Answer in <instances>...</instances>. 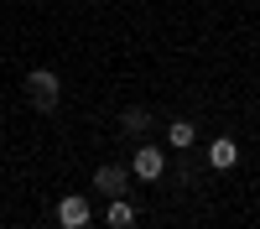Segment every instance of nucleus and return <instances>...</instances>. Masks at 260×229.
Here are the masks:
<instances>
[{
    "instance_id": "obj_1",
    "label": "nucleus",
    "mask_w": 260,
    "mask_h": 229,
    "mask_svg": "<svg viewBox=\"0 0 260 229\" xmlns=\"http://www.w3.org/2000/svg\"><path fill=\"white\" fill-rule=\"evenodd\" d=\"M26 99L37 104L42 115H47V110H57V99H62L57 73H52V68H31V73H26Z\"/></svg>"
},
{
    "instance_id": "obj_2",
    "label": "nucleus",
    "mask_w": 260,
    "mask_h": 229,
    "mask_svg": "<svg viewBox=\"0 0 260 229\" xmlns=\"http://www.w3.org/2000/svg\"><path fill=\"white\" fill-rule=\"evenodd\" d=\"M130 177H136V182H161L167 177V151H161V146H136Z\"/></svg>"
},
{
    "instance_id": "obj_3",
    "label": "nucleus",
    "mask_w": 260,
    "mask_h": 229,
    "mask_svg": "<svg viewBox=\"0 0 260 229\" xmlns=\"http://www.w3.org/2000/svg\"><path fill=\"white\" fill-rule=\"evenodd\" d=\"M94 224V208L83 193H68V198H57V229H89Z\"/></svg>"
},
{
    "instance_id": "obj_4",
    "label": "nucleus",
    "mask_w": 260,
    "mask_h": 229,
    "mask_svg": "<svg viewBox=\"0 0 260 229\" xmlns=\"http://www.w3.org/2000/svg\"><path fill=\"white\" fill-rule=\"evenodd\" d=\"M94 187L104 198H125V187H130V167H120V161H104L99 172H94Z\"/></svg>"
},
{
    "instance_id": "obj_5",
    "label": "nucleus",
    "mask_w": 260,
    "mask_h": 229,
    "mask_svg": "<svg viewBox=\"0 0 260 229\" xmlns=\"http://www.w3.org/2000/svg\"><path fill=\"white\" fill-rule=\"evenodd\" d=\"M234 161H240V141H234V136H213L208 141V167H213V172H229Z\"/></svg>"
},
{
    "instance_id": "obj_6",
    "label": "nucleus",
    "mask_w": 260,
    "mask_h": 229,
    "mask_svg": "<svg viewBox=\"0 0 260 229\" xmlns=\"http://www.w3.org/2000/svg\"><path fill=\"white\" fill-rule=\"evenodd\" d=\"M104 229H136V203H130V198H110V208H104Z\"/></svg>"
},
{
    "instance_id": "obj_7",
    "label": "nucleus",
    "mask_w": 260,
    "mask_h": 229,
    "mask_svg": "<svg viewBox=\"0 0 260 229\" xmlns=\"http://www.w3.org/2000/svg\"><path fill=\"white\" fill-rule=\"evenodd\" d=\"M192 141H198V125H192V120H172L167 125V146H172V151H187Z\"/></svg>"
},
{
    "instance_id": "obj_8",
    "label": "nucleus",
    "mask_w": 260,
    "mask_h": 229,
    "mask_svg": "<svg viewBox=\"0 0 260 229\" xmlns=\"http://www.w3.org/2000/svg\"><path fill=\"white\" fill-rule=\"evenodd\" d=\"M120 130H130V136L151 130V115H146V110H125V115H120Z\"/></svg>"
}]
</instances>
